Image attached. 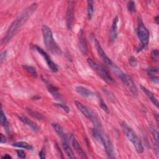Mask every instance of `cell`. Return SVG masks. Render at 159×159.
<instances>
[{"mask_svg": "<svg viewBox=\"0 0 159 159\" xmlns=\"http://www.w3.org/2000/svg\"><path fill=\"white\" fill-rule=\"evenodd\" d=\"M38 4L36 2H34L24 9L14 20L11 25L9 26L6 35L1 40V44H5L7 43L14 35L19 30L21 27L27 22L28 19L31 16L37 8Z\"/></svg>", "mask_w": 159, "mask_h": 159, "instance_id": "1", "label": "cell"}, {"mask_svg": "<svg viewBox=\"0 0 159 159\" xmlns=\"http://www.w3.org/2000/svg\"><path fill=\"white\" fill-rule=\"evenodd\" d=\"M42 32L43 39V43L46 48L52 53L60 55L61 53V50L58 43L54 40L52 32L50 27L43 24L42 26Z\"/></svg>", "mask_w": 159, "mask_h": 159, "instance_id": "2", "label": "cell"}, {"mask_svg": "<svg viewBox=\"0 0 159 159\" xmlns=\"http://www.w3.org/2000/svg\"><path fill=\"white\" fill-rule=\"evenodd\" d=\"M121 127L127 138L134 145L136 151L139 153H142L143 152V147L139 138L137 137L133 129L130 128L124 121L121 123Z\"/></svg>", "mask_w": 159, "mask_h": 159, "instance_id": "3", "label": "cell"}, {"mask_svg": "<svg viewBox=\"0 0 159 159\" xmlns=\"http://www.w3.org/2000/svg\"><path fill=\"white\" fill-rule=\"evenodd\" d=\"M112 71L116 73L117 76L120 80V81L125 84V86L129 89V91L132 93V94L137 95V89L135 85L134 81L131 78L128 76L126 73H124L117 66L113 64L111 66Z\"/></svg>", "mask_w": 159, "mask_h": 159, "instance_id": "4", "label": "cell"}, {"mask_svg": "<svg viewBox=\"0 0 159 159\" xmlns=\"http://www.w3.org/2000/svg\"><path fill=\"white\" fill-rule=\"evenodd\" d=\"M87 62L89 66L94 71L96 74L101 77L104 81L107 83H112L113 82V78L110 75L109 72L101 65L96 63L93 59L88 58L87 59Z\"/></svg>", "mask_w": 159, "mask_h": 159, "instance_id": "5", "label": "cell"}, {"mask_svg": "<svg viewBox=\"0 0 159 159\" xmlns=\"http://www.w3.org/2000/svg\"><path fill=\"white\" fill-rule=\"evenodd\" d=\"M75 104L77 108L81 112V113L88 119L91 120L95 127L101 128V125L100 122V119L98 115L91 109L84 105L80 101H75Z\"/></svg>", "mask_w": 159, "mask_h": 159, "instance_id": "6", "label": "cell"}, {"mask_svg": "<svg viewBox=\"0 0 159 159\" xmlns=\"http://www.w3.org/2000/svg\"><path fill=\"white\" fill-rule=\"evenodd\" d=\"M97 140L101 142L103 145L106 155H107L108 158H115V156L114 154V147H113L112 143L111 142L110 138L106 134H104L102 131H101Z\"/></svg>", "mask_w": 159, "mask_h": 159, "instance_id": "7", "label": "cell"}, {"mask_svg": "<svg viewBox=\"0 0 159 159\" xmlns=\"http://www.w3.org/2000/svg\"><path fill=\"white\" fill-rule=\"evenodd\" d=\"M137 34L141 43V47L144 48L146 47L150 40V33L143 23L140 20L139 22L137 28Z\"/></svg>", "mask_w": 159, "mask_h": 159, "instance_id": "8", "label": "cell"}, {"mask_svg": "<svg viewBox=\"0 0 159 159\" xmlns=\"http://www.w3.org/2000/svg\"><path fill=\"white\" fill-rule=\"evenodd\" d=\"M32 48L34 50H36L45 59L48 66L49 67V68L52 72L57 73L58 71V68L57 65L53 61V60L51 59L49 55L45 51H44L42 48H40V47L36 45H32Z\"/></svg>", "mask_w": 159, "mask_h": 159, "instance_id": "9", "label": "cell"}, {"mask_svg": "<svg viewBox=\"0 0 159 159\" xmlns=\"http://www.w3.org/2000/svg\"><path fill=\"white\" fill-rule=\"evenodd\" d=\"M74 1H69L66 13V22L68 30H71L74 19Z\"/></svg>", "mask_w": 159, "mask_h": 159, "instance_id": "10", "label": "cell"}, {"mask_svg": "<svg viewBox=\"0 0 159 159\" xmlns=\"http://www.w3.org/2000/svg\"><path fill=\"white\" fill-rule=\"evenodd\" d=\"M94 45L96 47V49L97 50V52L99 55V56L100 57V58H101V60L103 61V62L107 66H111L114 63L113 62L111 61V60L106 55V54L105 53V52H104L102 48L101 47L100 43H99V42L98 41V40L96 39H94Z\"/></svg>", "mask_w": 159, "mask_h": 159, "instance_id": "11", "label": "cell"}, {"mask_svg": "<svg viewBox=\"0 0 159 159\" xmlns=\"http://www.w3.org/2000/svg\"><path fill=\"white\" fill-rule=\"evenodd\" d=\"M78 48L81 53L83 55H86L88 52L87 43L86 40V37L84 32L83 29H80L78 34Z\"/></svg>", "mask_w": 159, "mask_h": 159, "instance_id": "12", "label": "cell"}, {"mask_svg": "<svg viewBox=\"0 0 159 159\" xmlns=\"http://www.w3.org/2000/svg\"><path fill=\"white\" fill-rule=\"evenodd\" d=\"M17 117L20 121H22L24 124L29 126L35 132H37L40 130V128L38 126V125L35 122L32 121L31 119H30L27 116L22 114H20L17 115Z\"/></svg>", "mask_w": 159, "mask_h": 159, "instance_id": "13", "label": "cell"}, {"mask_svg": "<svg viewBox=\"0 0 159 159\" xmlns=\"http://www.w3.org/2000/svg\"><path fill=\"white\" fill-rule=\"evenodd\" d=\"M43 81H44L48 91L52 94V95L53 96V97L58 101H61L62 98L61 95L58 93V89L57 87L54 86L50 81H48L47 80L45 79V78H42Z\"/></svg>", "mask_w": 159, "mask_h": 159, "instance_id": "14", "label": "cell"}, {"mask_svg": "<svg viewBox=\"0 0 159 159\" xmlns=\"http://www.w3.org/2000/svg\"><path fill=\"white\" fill-rule=\"evenodd\" d=\"M71 143H72V145H73V148H75L76 152L81 156V157L83 158H87L88 157L86 156V153L84 152V151L82 148L81 146L80 145L79 142L77 141V140L74 137L73 135V137L71 139Z\"/></svg>", "mask_w": 159, "mask_h": 159, "instance_id": "15", "label": "cell"}, {"mask_svg": "<svg viewBox=\"0 0 159 159\" xmlns=\"http://www.w3.org/2000/svg\"><path fill=\"white\" fill-rule=\"evenodd\" d=\"M140 88L142 90V91L145 94V95L147 96V98L150 100V101L157 107H158V101L157 98L155 97V96L153 94V93H152L149 89H148L147 88H145L143 86H140Z\"/></svg>", "mask_w": 159, "mask_h": 159, "instance_id": "16", "label": "cell"}, {"mask_svg": "<svg viewBox=\"0 0 159 159\" xmlns=\"http://www.w3.org/2000/svg\"><path fill=\"white\" fill-rule=\"evenodd\" d=\"M119 21V18L117 16H116L112 23L111 28V34H110V37L111 40L114 41L116 40L117 36V24Z\"/></svg>", "mask_w": 159, "mask_h": 159, "instance_id": "17", "label": "cell"}, {"mask_svg": "<svg viewBox=\"0 0 159 159\" xmlns=\"http://www.w3.org/2000/svg\"><path fill=\"white\" fill-rule=\"evenodd\" d=\"M75 90L79 94H80L81 96H82L83 97L88 98V97H91L94 95V93L91 90H89L88 88H84L83 86H78L75 88Z\"/></svg>", "mask_w": 159, "mask_h": 159, "instance_id": "18", "label": "cell"}, {"mask_svg": "<svg viewBox=\"0 0 159 159\" xmlns=\"http://www.w3.org/2000/svg\"><path fill=\"white\" fill-rule=\"evenodd\" d=\"M62 147H63V150H65L66 155H67V157L69 158H76L72 149L71 148V147H70V145L68 144V142L63 140L62 141Z\"/></svg>", "mask_w": 159, "mask_h": 159, "instance_id": "19", "label": "cell"}, {"mask_svg": "<svg viewBox=\"0 0 159 159\" xmlns=\"http://www.w3.org/2000/svg\"><path fill=\"white\" fill-rule=\"evenodd\" d=\"M0 121H1V124L2 125V126L4 127V129H5V130L8 132L9 131V123L7 119V117L5 115V113L3 111L2 107H1V117H0Z\"/></svg>", "mask_w": 159, "mask_h": 159, "instance_id": "20", "label": "cell"}, {"mask_svg": "<svg viewBox=\"0 0 159 159\" xmlns=\"http://www.w3.org/2000/svg\"><path fill=\"white\" fill-rule=\"evenodd\" d=\"M12 145L13 147H16L25 148L28 150H33V147L31 145H30L29 143H28L25 142H23V141L14 142V143H12Z\"/></svg>", "mask_w": 159, "mask_h": 159, "instance_id": "21", "label": "cell"}, {"mask_svg": "<svg viewBox=\"0 0 159 159\" xmlns=\"http://www.w3.org/2000/svg\"><path fill=\"white\" fill-rule=\"evenodd\" d=\"M22 68L24 70H25L28 73H29L32 76L35 77V78L37 77L38 75H37V70L35 67L30 66V65H24L22 66Z\"/></svg>", "mask_w": 159, "mask_h": 159, "instance_id": "22", "label": "cell"}, {"mask_svg": "<svg viewBox=\"0 0 159 159\" xmlns=\"http://www.w3.org/2000/svg\"><path fill=\"white\" fill-rule=\"evenodd\" d=\"M87 14L89 20L92 19L94 12V2L93 1H87Z\"/></svg>", "mask_w": 159, "mask_h": 159, "instance_id": "23", "label": "cell"}, {"mask_svg": "<svg viewBox=\"0 0 159 159\" xmlns=\"http://www.w3.org/2000/svg\"><path fill=\"white\" fill-rule=\"evenodd\" d=\"M26 110L31 116H32L35 118L37 119L38 120H42L44 119V117L40 112H39L37 111H34V110H32L31 109H29V108H26Z\"/></svg>", "mask_w": 159, "mask_h": 159, "instance_id": "24", "label": "cell"}, {"mask_svg": "<svg viewBox=\"0 0 159 159\" xmlns=\"http://www.w3.org/2000/svg\"><path fill=\"white\" fill-rule=\"evenodd\" d=\"M99 105L100 106V107L107 114H108L109 112V109L108 108V107L107 106V105L106 104V103L104 102V101L102 100V99L101 97H99Z\"/></svg>", "mask_w": 159, "mask_h": 159, "instance_id": "25", "label": "cell"}, {"mask_svg": "<svg viewBox=\"0 0 159 159\" xmlns=\"http://www.w3.org/2000/svg\"><path fill=\"white\" fill-rule=\"evenodd\" d=\"M127 9L129 12H133L135 11V3L133 1H129L127 4Z\"/></svg>", "mask_w": 159, "mask_h": 159, "instance_id": "26", "label": "cell"}, {"mask_svg": "<svg viewBox=\"0 0 159 159\" xmlns=\"http://www.w3.org/2000/svg\"><path fill=\"white\" fill-rule=\"evenodd\" d=\"M149 129L150 130L151 133L152 134V135L154 137V139H155V142L158 143V130L156 129H155L154 127H152V126L150 127Z\"/></svg>", "mask_w": 159, "mask_h": 159, "instance_id": "27", "label": "cell"}, {"mask_svg": "<svg viewBox=\"0 0 159 159\" xmlns=\"http://www.w3.org/2000/svg\"><path fill=\"white\" fill-rule=\"evenodd\" d=\"M146 71H147V73H152V74H155V73H157L158 71V68L157 67H149L148 68H147Z\"/></svg>", "mask_w": 159, "mask_h": 159, "instance_id": "28", "label": "cell"}, {"mask_svg": "<svg viewBox=\"0 0 159 159\" xmlns=\"http://www.w3.org/2000/svg\"><path fill=\"white\" fill-rule=\"evenodd\" d=\"M129 61L130 65L133 66H135L137 65V61L135 57H134L133 56L130 57V58L129 59Z\"/></svg>", "mask_w": 159, "mask_h": 159, "instance_id": "29", "label": "cell"}, {"mask_svg": "<svg viewBox=\"0 0 159 159\" xmlns=\"http://www.w3.org/2000/svg\"><path fill=\"white\" fill-rule=\"evenodd\" d=\"M149 78H150V80L155 83L156 84H158V78L157 76H156L154 74H152V73H147Z\"/></svg>", "mask_w": 159, "mask_h": 159, "instance_id": "30", "label": "cell"}, {"mask_svg": "<svg viewBox=\"0 0 159 159\" xmlns=\"http://www.w3.org/2000/svg\"><path fill=\"white\" fill-rule=\"evenodd\" d=\"M56 105L57 106H58V107H61V108H62L66 112H67V113H68L69 112V111H70V109H69V107L66 106V105H65V104H61V103H59V104H56Z\"/></svg>", "mask_w": 159, "mask_h": 159, "instance_id": "31", "label": "cell"}, {"mask_svg": "<svg viewBox=\"0 0 159 159\" xmlns=\"http://www.w3.org/2000/svg\"><path fill=\"white\" fill-rule=\"evenodd\" d=\"M16 153H17V156L20 158H25L26 157L25 156V153L24 151L21 150H16Z\"/></svg>", "mask_w": 159, "mask_h": 159, "instance_id": "32", "label": "cell"}, {"mask_svg": "<svg viewBox=\"0 0 159 159\" xmlns=\"http://www.w3.org/2000/svg\"><path fill=\"white\" fill-rule=\"evenodd\" d=\"M39 156L40 158L42 159H44L45 158V148H42L41 149V150L39 152Z\"/></svg>", "mask_w": 159, "mask_h": 159, "instance_id": "33", "label": "cell"}, {"mask_svg": "<svg viewBox=\"0 0 159 159\" xmlns=\"http://www.w3.org/2000/svg\"><path fill=\"white\" fill-rule=\"evenodd\" d=\"M6 57V52L4 51V52H2L1 53V55H0V61H1V63H2V62L3 61V60H5Z\"/></svg>", "mask_w": 159, "mask_h": 159, "instance_id": "34", "label": "cell"}, {"mask_svg": "<svg viewBox=\"0 0 159 159\" xmlns=\"http://www.w3.org/2000/svg\"><path fill=\"white\" fill-rule=\"evenodd\" d=\"M6 137L5 135H4L2 134H1V139H0V142L1 143H4L6 142Z\"/></svg>", "mask_w": 159, "mask_h": 159, "instance_id": "35", "label": "cell"}, {"mask_svg": "<svg viewBox=\"0 0 159 159\" xmlns=\"http://www.w3.org/2000/svg\"><path fill=\"white\" fill-rule=\"evenodd\" d=\"M152 55L154 58H158V52L157 50H153L152 51Z\"/></svg>", "mask_w": 159, "mask_h": 159, "instance_id": "36", "label": "cell"}, {"mask_svg": "<svg viewBox=\"0 0 159 159\" xmlns=\"http://www.w3.org/2000/svg\"><path fill=\"white\" fill-rule=\"evenodd\" d=\"M55 148H57V150L58 152V153H60V155H61V158H63V154H62V152H61V151L60 148H59V147H58V144H57V143H55Z\"/></svg>", "mask_w": 159, "mask_h": 159, "instance_id": "37", "label": "cell"}, {"mask_svg": "<svg viewBox=\"0 0 159 159\" xmlns=\"http://www.w3.org/2000/svg\"><path fill=\"white\" fill-rule=\"evenodd\" d=\"M153 116H154V117L157 121V124H158V114L156 112H154L153 113Z\"/></svg>", "mask_w": 159, "mask_h": 159, "instance_id": "38", "label": "cell"}, {"mask_svg": "<svg viewBox=\"0 0 159 159\" xmlns=\"http://www.w3.org/2000/svg\"><path fill=\"white\" fill-rule=\"evenodd\" d=\"M1 158H4V159H6V158H12V157H11V156H10L9 155L6 154V155L2 156V157H1Z\"/></svg>", "mask_w": 159, "mask_h": 159, "instance_id": "39", "label": "cell"}, {"mask_svg": "<svg viewBox=\"0 0 159 159\" xmlns=\"http://www.w3.org/2000/svg\"><path fill=\"white\" fill-rule=\"evenodd\" d=\"M155 22L158 24V16H157L155 17Z\"/></svg>", "mask_w": 159, "mask_h": 159, "instance_id": "40", "label": "cell"}]
</instances>
